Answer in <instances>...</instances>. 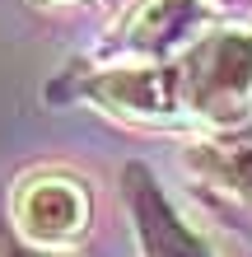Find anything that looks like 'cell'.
<instances>
[{
  "instance_id": "obj_1",
  "label": "cell",
  "mask_w": 252,
  "mask_h": 257,
  "mask_svg": "<svg viewBox=\"0 0 252 257\" xmlns=\"http://www.w3.org/2000/svg\"><path fill=\"white\" fill-rule=\"evenodd\" d=\"M177 80H182V98H191L196 112L219 117V122L238 117L252 94V38L219 33L210 42H201L182 61Z\"/></svg>"
},
{
  "instance_id": "obj_2",
  "label": "cell",
  "mask_w": 252,
  "mask_h": 257,
  "mask_svg": "<svg viewBox=\"0 0 252 257\" xmlns=\"http://www.w3.org/2000/svg\"><path fill=\"white\" fill-rule=\"evenodd\" d=\"M84 192L70 178H38L19 196V224L33 243H66L84 224Z\"/></svg>"
},
{
  "instance_id": "obj_3",
  "label": "cell",
  "mask_w": 252,
  "mask_h": 257,
  "mask_svg": "<svg viewBox=\"0 0 252 257\" xmlns=\"http://www.w3.org/2000/svg\"><path fill=\"white\" fill-rule=\"evenodd\" d=\"M94 94L112 108H126V112H140V117H164L177 112V98H182V80L177 70L164 66H145V70H112L94 80Z\"/></svg>"
},
{
  "instance_id": "obj_4",
  "label": "cell",
  "mask_w": 252,
  "mask_h": 257,
  "mask_svg": "<svg viewBox=\"0 0 252 257\" xmlns=\"http://www.w3.org/2000/svg\"><path fill=\"white\" fill-rule=\"evenodd\" d=\"M196 10L191 0H145V5L131 14V42L145 52H159L164 42L182 28V19Z\"/></svg>"
},
{
  "instance_id": "obj_5",
  "label": "cell",
  "mask_w": 252,
  "mask_h": 257,
  "mask_svg": "<svg viewBox=\"0 0 252 257\" xmlns=\"http://www.w3.org/2000/svg\"><path fill=\"white\" fill-rule=\"evenodd\" d=\"M145 238H150V257H201V248L154 210H145Z\"/></svg>"
},
{
  "instance_id": "obj_6",
  "label": "cell",
  "mask_w": 252,
  "mask_h": 257,
  "mask_svg": "<svg viewBox=\"0 0 252 257\" xmlns=\"http://www.w3.org/2000/svg\"><path fill=\"white\" fill-rule=\"evenodd\" d=\"M5 257H38V252H24V248H5Z\"/></svg>"
}]
</instances>
